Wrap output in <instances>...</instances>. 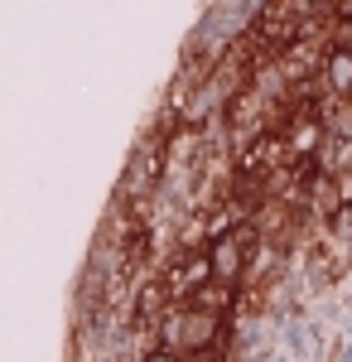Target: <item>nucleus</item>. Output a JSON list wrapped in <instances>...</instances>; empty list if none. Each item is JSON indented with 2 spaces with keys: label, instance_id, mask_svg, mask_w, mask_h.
Returning <instances> with one entry per match:
<instances>
[{
  "label": "nucleus",
  "instance_id": "2",
  "mask_svg": "<svg viewBox=\"0 0 352 362\" xmlns=\"http://www.w3.org/2000/svg\"><path fill=\"white\" fill-rule=\"evenodd\" d=\"M319 140H324V126H319L314 116H309V121H299L295 131H290V155H295V160L314 155V150H319Z\"/></svg>",
  "mask_w": 352,
  "mask_h": 362
},
{
  "label": "nucleus",
  "instance_id": "5",
  "mask_svg": "<svg viewBox=\"0 0 352 362\" xmlns=\"http://www.w3.org/2000/svg\"><path fill=\"white\" fill-rule=\"evenodd\" d=\"M145 362H184V358H179V353H169V348H155Z\"/></svg>",
  "mask_w": 352,
  "mask_h": 362
},
{
  "label": "nucleus",
  "instance_id": "1",
  "mask_svg": "<svg viewBox=\"0 0 352 362\" xmlns=\"http://www.w3.org/2000/svg\"><path fill=\"white\" fill-rule=\"evenodd\" d=\"M324 78H328V92H333V97H352V54L328 49L324 54Z\"/></svg>",
  "mask_w": 352,
  "mask_h": 362
},
{
  "label": "nucleus",
  "instance_id": "4",
  "mask_svg": "<svg viewBox=\"0 0 352 362\" xmlns=\"http://www.w3.org/2000/svg\"><path fill=\"white\" fill-rule=\"evenodd\" d=\"M333 49L352 54V20H338V29H333Z\"/></svg>",
  "mask_w": 352,
  "mask_h": 362
},
{
  "label": "nucleus",
  "instance_id": "3",
  "mask_svg": "<svg viewBox=\"0 0 352 362\" xmlns=\"http://www.w3.org/2000/svg\"><path fill=\"white\" fill-rule=\"evenodd\" d=\"M232 295H237V290H227V285H208V290H203V295H198V300H193L189 309H208V314H222V309L232 305Z\"/></svg>",
  "mask_w": 352,
  "mask_h": 362
}]
</instances>
